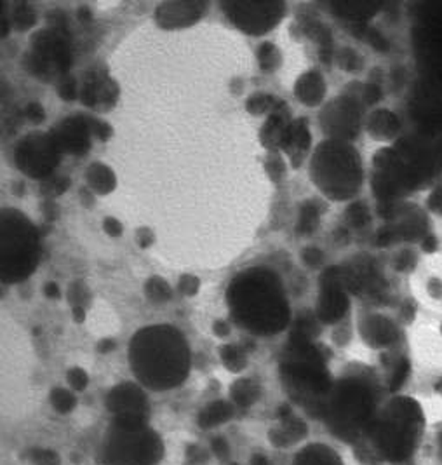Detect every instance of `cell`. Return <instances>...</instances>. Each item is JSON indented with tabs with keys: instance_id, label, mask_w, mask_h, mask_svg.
Returning a JSON list of instances; mask_svg holds the SVG:
<instances>
[{
	"instance_id": "cell-1",
	"label": "cell",
	"mask_w": 442,
	"mask_h": 465,
	"mask_svg": "<svg viewBox=\"0 0 442 465\" xmlns=\"http://www.w3.org/2000/svg\"><path fill=\"white\" fill-rule=\"evenodd\" d=\"M129 362L134 377L145 387L169 391L189 375V343L171 326L143 328L129 343Z\"/></svg>"
},
{
	"instance_id": "cell-2",
	"label": "cell",
	"mask_w": 442,
	"mask_h": 465,
	"mask_svg": "<svg viewBox=\"0 0 442 465\" xmlns=\"http://www.w3.org/2000/svg\"><path fill=\"white\" fill-rule=\"evenodd\" d=\"M425 415L411 398H396L378 410L366 436L359 441L371 462L402 464L409 460L423 440Z\"/></svg>"
},
{
	"instance_id": "cell-3",
	"label": "cell",
	"mask_w": 442,
	"mask_h": 465,
	"mask_svg": "<svg viewBox=\"0 0 442 465\" xmlns=\"http://www.w3.org/2000/svg\"><path fill=\"white\" fill-rule=\"evenodd\" d=\"M235 321L258 335H272L288 326L290 309L277 275L254 269L235 277L229 288Z\"/></svg>"
},
{
	"instance_id": "cell-4",
	"label": "cell",
	"mask_w": 442,
	"mask_h": 465,
	"mask_svg": "<svg viewBox=\"0 0 442 465\" xmlns=\"http://www.w3.org/2000/svg\"><path fill=\"white\" fill-rule=\"evenodd\" d=\"M377 413V398L371 387L359 379H345L331 387L322 419L337 440L359 443Z\"/></svg>"
},
{
	"instance_id": "cell-5",
	"label": "cell",
	"mask_w": 442,
	"mask_h": 465,
	"mask_svg": "<svg viewBox=\"0 0 442 465\" xmlns=\"http://www.w3.org/2000/svg\"><path fill=\"white\" fill-rule=\"evenodd\" d=\"M162 455L164 443L143 417H117L102 444L105 465H157Z\"/></svg>"
},
{
	"instance_id": "cell-6",
	"label": "cell",
	"mask_w": 442,
	"mask_h": 465,
	"mask_svg": "<svg viewBox=\"0 0 442 465\" xmlns=\"http://www.w3.org/2000/svg\"><path fill=\"white\" fill-rule=\"evenodd\" d=\"M39 242L34 225L20 213L2 214V277L5 282L22 281L35 269Z\"/></svg>"
},
{
	"instance_id": "cell-7",
	"label": "cell",
	"mask_w": 442,
	"mask_h": 465,
	"mask_svg": "<svg viewBox=\"0 0 442 465\" xmlns=\"http://www.w3.org/2000/svg\"><path fill=\"white\" fill-rule=\"evenodd\" d=\"M58 143L51 134H32L25 138L16 150V163L20 170L35 178L49 174L58 164Z\"/></svg>"
},
{
	"instance_id": "cell-8",
	"label": "cell",
	"mask_w": 442,
	"mask_h": 465,
	"mask_svg": "<svg viewBox=\"0 0 442 465\" xmlns=\"http://www.w3.org/2000/svg\"><path fill=\"white\" fill-rule=\"evenodd\" d=\"M231 20L250 34H263L280 20L284 4H223Z\"/></svg>"
},
{
	"instance_id": "cell-9",
	"label": "cell",
	"mask_w": 442,
	"mask_h": 465,
	"mask_svg": "<svg viewBox=\"0 0 442 465\" xmlns=\"http://www.w3.org/2000/svg\"><path fill=\"white\" fill-rule=\"evenodd\" d=\"M106 406L110 411L117 413V417H143L147 400L138 387L133 383H124L110 392L106 398Z\"/></svg>"
},
{
	"instance_id": "cell-10",
	"label": "cell",
	"mask_w": 442,
	"mask_h": 465,
	"mask_svg": "<svg viewBox=\"0 0 442 465\" xmlns=\"http://www.w3.org/2000/svg\"><path fill=\"white\" fill-rule=\"evenodd\" d=\"M53 138L56 140L58 147L66 148L77 155H84L89 148V126L84 119H68L56 127Z\"/></svg>"
},
{
	"instance_id": "cell-11",
	"label": "cell",
	"mask_w": 442,
	"mask_h": 465,
	"mask_svg": "<svg viewBox=\"0 0 442 465\" xmlns=\"http://www.w3.org/2000/svg\"><path fill=\"white\" fill-rule=\"evenodd\" d=\"M295 465H343L341 457L328 444L305 446L295 457Z\"/></svg>"
},
{
	"instance_id": "cell-12",
	"label": "cell",
	"mask_w": 442,
	"mask_h": 465,
	"mask_svg": "<svg viewBox=\"0 0 442 465\" xmlns=\"http://www.w3.org/2000/svg\"><path fill=\"white\" fill-rule=\"evenodd\" d=\"M324 300H322V318L326 319L328 322H333L335 319L339 318L345 311V300L343 296L339 295L337 288L333 284H329L324 292Z\"/></svg>"
},
{
	"instance_id": "cell-13",
	"label": "cell",
	"mask_w": 442,
	"mask_h": 465,
	"mask_svg": "<svg viewBox=\"0 0 442 465\" xmlns=\"http://www.w3.org/2000/svg\"><path fill=\"white\" fill-rule=\"evenodd\" d=\"M232 406L227 402H212L201 413V425L202 427H214L218 423L227 422L232 417Z\"/></svg>"
},
{
	"instance_id": "cell-14",
	"label": "cell",
	"mask_w": 442,
	"mask_h": 465,
	"mask_svg": "<svg viewBox=\"0 0 442 465\" xmlns=\"http://www.w3.org/2000/svg\"><path fill=\"white\" fill-rule=\"evenodd\" d=\"M322 83H320V79L316 77V75H305L300 83H298V87H296V94L300 96V100H303L305 104H309V105H312V104H317L319 100H320V96H322Z\"/></svg>"
},
{
	"instance_id": "cell-15",
	"label": "cell",
	"mask_w": 442,
	"mask_h": 465,
	"mask_svg": "<svg viewBox=\"0 0 442 465\" xmlns=\"http://www.w3.org/2000/svg\"><path fill=\"white\" fill-rule=\"evenodd\" d=\"M87 180L91 187L98 192H110L115 185V176L112 174V171L102 164H94L89 168Z\"/></svg>"
},
{
	"instance_id": "cell-16",
	"label": "cell",
	"mask_w": 442,
	"mask_h": 465,
	"mask_svg": "<svg viewBox=\"0 0 442 465\" xmlns=\"http://www.w3.org/2000/svg\"><path fill=\"white\" fill-rule=\"evenodd\" d=\"M232 396L239 404L250 406L258 398V387L251 381H239L232 387Z\"/></svg>"
},
{
	"instance_id": "cell-17",
	"label": "cell",
	"mask_w": 442,
	"mask_h": 465,
	"mask_svg": "<svg viewBox=\"0 0 442 465\" xmlns=\"http://www.w3.org/2000/svg\"><path fill=\"white\" fill-rule=\"evenodd\" d=\"M147 296L155 302H164L171 298V288L161 277H152L147 282Z\"/></svg>"
},
{
	"instance_id": "cell-18",
	"label": "cell",
	"mask_w": 442,
	"mask_h": 465,
	"mask_svg": "<svg viewBox=\"0 0 442 465\" xmlns=\"http://www.w3.org/2000/svg\"><path fill=\"white\" fill-rule=\"evenodd\" d=\"M51 402H53V406H54L58 411L68 413V411L74 410L77 400H75V396H74L72 392H68V391H64V389H54V391L51 392Z\"/></svg>"
},
{
	"instance_id": "cell-19",
	"label": "cell",
	"mask_w": 442,
	"mask_h": 465,
	"mask_svg": "<svg viewBox=\"0 0 442 465\" xmlns=\"http://www.w3.org/2000/svg\"><path fill=\"white\" fill-rule=\"evenodd\" d=\"M221 358L225 361L227 368H231L232 371H239L246 366V360L237 347H221Z\"/></svg>"
},
{
	"instance_id": "cell-20",
	"label": "cell",
	"mask_w": 442,
	"mask_h": 465,
	"mask_svg": "<svg viewBox=\"0 0 442 465\" xmlns=\"http://www.w3.org/2000/svg\"><path fill=\"white\" fill-rule=\"evenodd\" d=\"M316 225V212H314L312 208L305 206V208L301 210V216H300V227H298V231H300V232H310Z\"/></svg>"
},
{
	"instance_id": "cell-21",
	"label": "cell",
	"mask_w": 442,
	"mask_h": 465,
	"mask_svg": "<svg viewBox=\"0 0 442 465\" xmlns=\"http://www.w3.org/2000/svg\"><path fill=\"white\" fill-rule=\"evenodd\" d=\"M274 105V98L272 96H253L248 104V108L251 110V114H261L265 110H269Z\"/></svg>"
},
{
	"instance_id": "cell-22",
	"label": "cell",
	"mask_w": 442,
	"mask_h": 465,
	"mask_svg": "<svg viewBox=\"0 0 442 465\" xmlns=\"http://www.w3.org/2000/svg\"><path fill=\"white\" fill-rule=\"evenodd\" d=\"M68 383L75 389V391H83L87 385V375L84 370L81 368H74L68 371Z\"/></svg>"
},
{
	"instance_id": "cell-23",
	"label": "cell",
	"mask_w": 442,
	"mask_h": 465,
	"mask_svg": "<svg viewBox=\"0 0 442 465\" xmlns=\"http://www.w3.org/2000/svg\"><path fill=\"white\" fill-rule=\"evenodd\" d=\"M60 94H62L64 100H68V102L77 98V84H75V81L72 77H64V81H62Z\"/></svg>"
},
{
	"instance_id": "cell-24",
	"label": "cell",
	"mask_w": 442,
	"mask_h": 465,
	"mask_svg": "<svg viewBox=\"0 0 442 465\" xmlns=\"http://www.w3.org/2000/svg\"><path fill=\"white\" fill-rule=\"evenodd\" d=\"M180 290L185 293V295H195L197 290H199V281L197 277H192V275H185L180 282Z\"/></svg>"
},
{
	"instance_id": "cell-25",
	"label": "cell",
	"mask_w": 442,
	"mask_h": 465,
	"mask_svg": "<svg viewBox=\"0 0 442 465\" xmlns=\"http://www.w3.org/2000/svg\"><path fill=\"white\" fill-rule=\"evenodd\" d=\"M16 20H18V25L22 26V30H26L28 26H32L34 25V15H32V11L30 9H26V7H23L18 11V15H16Z\"/></svg>"
},
{
	"instance_id": "cell-26",
	"label": "cell",
	"mask_w": 442,
	"mask_h": 465,
	"mask_svg": "<svg viewBox=\"0 0 442 465\" xmlns=\"http://www.w3.org/2000/svg\"><path fill=\"white\" fill-rule=\"evenodd\" d=\"M35 465H58V457L53 451L35 453Z\"/></svg>"
},
{
	"instance_id": "cell-27",
	"label": "cell",
	"mask_w": 442,
	"mask_h": 465,
	"mask_svg": "<svg viewBox=\"0 0 442 465\" xmlns=\"http://www.w3.org/2000/svg\"><path fill=\"white\" fill-rule=\"evenodd\" d=\"M26 117L34 123H41V121H44L43 106L37 105V104L26 106Z\"/></svg>"
},
{
	"instance_id": "cell-28",
	"label": "cell",
	"mask_w": 442,
	"mask_h": 465,
	"mask_svg": "<svg viewBox=\"0 0 442 465\" xmlns=\"http://www.w3.org/2000/svg\"><path fill=\"white\" fill-rule=\"evenodd\" d=\"M103 229H105V232L110 233L112 237H117V235H121V233H123V227H121V223H119L117 220H113V218H106Z\"/></svg>"
},
{
	"instance_id": "cell-29",
	"label": "cell",
	"mask_w": 442,
	"mask_h": 465,
	"mask_svg": "<svg viewBox=\"0 0 442 465\" xmlns=\"http://www.w3.org/2000/svg\"><path fill=\"white\" fill-rule=\"evenodd\" d=\"M45 295L49 296V298H60L62 292H60V288L54 282H49V284H45Z\"/></svg>"
},
{
	"instance_id": "cell-30",
	"label": "cell",
	"mask_w": 442,
	"mask_h": 465,
	"mask_svg": "<svg viewBox=\"0 0 442 465\" xmlns=\"http://www.w3.org/2000/svg\"><path fill=\"white\" fill-rule=\"evenodd\" d=\"M214 331H216L218 337H227L229 335V324H225L223 321H218L214 324Z\"/></svg>"
},
{
	"instance_id": "cell-31",
	"label": "cell",
	"mask_w": 442,
	"mask_h": 465,
	"mask_svg": "<svg viewBox=\"0 0 442 465\" xmlns=\"http://www.w3.org/2000/svg\"><path fill=\"white\" fill-rule=\"evenodd\" d=\"M113 347H115V343H113L112 340H103V341L100 343V351H102V352H110Z\"/></svg>"
},
{
	"instance_id": "cell-32",
	"label": "cell",
	"mask_w": 442,
	"mask_h": 465,
	"mask_svg": "<svg viewBox=\"0 0 442 465\" xmlns=\"http://www.w3.org/2000/svg\"><path fill=\"white\" fill-rule=\"evenodd\" d=\"M79 18H81V20H84V22L91 20V13H89V9H87V7H81V9H79Z\"/></svg>"
},
{
	"instance_id": "cell-33",
	"label": "cell",
	"mask_w": 442,
	"mask_h": 465,
	"mask_svg": "<svg viewBox=\"0 0 442 465\" xmlns=\"http://www.w3.org/2000/svg\"><path fill=\"white\" fill-rule=\"evenodd\" d=\"M74 318L77 322H83L84 321V311L83 309H74Z\"/></svg>"
},
{
	"instance_id": "cell-34",
	"label": "cell",
	"mask_w": 442,
	"mask_h": 465,
	"mask_svg": "<svg viewBox=\"0 0 442 465\" xmlns=\"http://www.w3.org/2000/svg\"><path fill=\"white\" fill-rule=\"evenodd\" d=\"M253 465H269V462H267V459L265 457H254L253 459Z\"/></svg>"
},
{
	"instance_id": "cell-35",
	"label": "cell",
	"mask_w": 442,
	"mask_h": 465,
	"mask_svg": "<svg viewBox=\"0 0 442 465\" xmlns=\"http://www.w3.org/2000/svg\"><path fill=\"white\" fill-rule=\"evenodd\" d=\"M437 443H439V451H441V459H442V432L439 434V438H437Z\"/></svg>"
}]
</instances>
